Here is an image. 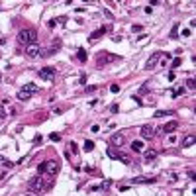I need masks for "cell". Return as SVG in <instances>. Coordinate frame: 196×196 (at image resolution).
<instances>
[{"label": "cell", "mask_w": 196, "mask_h": 196, "mask_svg": "<svg viewBox=\"0 0 196 196\" xmlns=\"http://www.w3.org/2000/svg\"><path fill=\"white\" fill-rule=\"evenodd\" d=\"M18 41L22 45H32V43H35L37 41V32L33 30V28H26V30H20L18 32Z\"/></svg>", "instance_id": "1"}, {"label": "cell", "mask_w": 196, "mask_h": 196, "mask_svg": "<svg viewBox=\"0 0 196 196\" xmlns=\"http://www.w3.org/2000/svg\"><path fill=\"white\" fill-rule=\"evenodd\" d=\"M28 188L32 192H41L45 188V180L41 176H33V178H30V182H28Z\"/></svg>", "instance_id": "2"}, {"label": "cell", "mask_w": 196, "mask_h": 196, "mask_svg": "<svg viewBox=\"0 0 196 196\" xmlns=\"http://www.w3.org/2000/svg\"><path fill=\"white\" fill-rule=\"evenodd\" d=\"M141 137L143 139H153V137H155V126H153V124L141 126Z\"/></svg>", "instance_id": "3"}, {"label": "cell", "mask_w": 196, "mask_h": 196, "mask_svg": "<svg viewBox=\"0 0 196 196\" xmlns=\"http://www.w3.org/2000/svg\"><path fill=\"white\" fill-rule=\"evenodd\" d=\"M26 55H28L30 59H35V57H39V55H41V47H39L37 43L28 45V47H26Z\"/></svg>", "instance_id": "4"}, {"label": "cell", "mask_w": 196, "mask_h": 196, "mask_svg": "<svg viewBox=\"0 0 196 196\" xmlns=\"http://www.w3.org/2000/svg\"><path fill=\"white\" fill-rule=\"evenodd\" d=\"M37 75H39V78H43V80H53L55 78V69L53 67H43Z\"/></svg>", "instance_id": "5"}, {"label": "cell", "mask_w": 196, "mask_h": 196, "mask_svg": "<svg viewBox=\"0 0 196 196\" xmlns=\"http://www.w3.org/2000/svg\"><path fill=\"white\" fill-rule=\"evenodd\" d=\"M114 59H116V57H112V53L102 51V53H98V57H96V65L102 67V65H106V63H110V61H114Z\"/></svg>", "instance_id": "6"}, {"label": "cell", "mask_w": 196, "mask_h": 196, "mask_svg": "<svg viewBox=\"0 0 196 196\" xmlns=\"http://www.w3.org/2000/svg\"><path fill=\"white\" fill-rule=\"evenodd\" d=\"M106 32H110V26H102V28H98L96 32H92L90 35H88V41H96L98 37H102Z\"/></svg>", "instance_id": "7"}, {"label": "cell", "mask_w": 196, "mask_h": 196, "mask_svg": "<svg viewBox=\"0 0 196 196\" xmlns=\"http://www.w3.org/2000/svg\"><path fill=\"white\" fill-rule=\"evenodd\" d=\"M161 55H163V53H153L151 57L147 59V63H145V69H147V71H151L153 67H155L157 63H159V59H161Z\"/></svg>", "instance_id": "8"}, {"label": "cell", "mask_w": 196, "mask_h": 196, "mask_svg": "<svg viewBox=\"0 0 196 196\" xmlns=\"http://www.w3.org/2000/svg\"><path fill=\"white\" fill-rule=\"evenodd\" d=\"M57 171H59L57 161H45V173L47 174H57Z\"/></svg>", "instance_id": "9"}, {"label": "cell", "mask_w": 196, "mask_h": 196, "mask_svg": "<svg viewBox=\"0 0 196 196\" xmlns=\"http://www.w3.org/2000/svg\"><path fill=\"white\" fill-rule=\"evenodd\" d=\"M110 141L114 143V145H118V147H122V145L126 143V135H124V133H112Z\"/></svg>", "instance_id": "10"}, {"label": "cell", "mask_w": 196, "mask_h": 196, "mask_svg": "<svg viewBox=\"0 0 196 196\" xmlns=\"http://www.w3.org/2000/svg\"><path fill=\"white\" fill-rule=\"evenodd\" d=\"M194 143H196V135H194V133L185 135V139H182V147H192Z\"/></svg>", "instance_id": "11"}, {"label": "cell", "mask_w": 196, "mask_h": 196, "mask_svg": "<svg viewBox=\"0 0 196 196\" xmlns=\"http://www.w3.org/2000/svg\"><path fill=\"white\" fill-rule=\"evenodd\" d=\"M176 128H178V122L173 120V122H169V124H165V126H163V131H165V133H173Z\"/></svg>", "instance_id": "12"}, {"label": "cell", "mask_w": 196, "mask_h": 196, "mask_svg": "<svg viewBox=\"0 0 196 196\" xmlns=\"http://www.w3.org/2000/svg\"><path fill=\"white\" fill-rule=\"evenodd\" d=\"M145 147H143V141L141 139H135V141H131V151H135V153H141Z\"/></svg>", "instance_id": "13"}, {"label": "cell", "mask_w": 196, "mask_h": 196, "mask_svg": "<svg viewBox=\"0 0 196 196\" xmlns=\"http://www.w3.org/2000/svg\"><path fill=\"white\" fill-rule=\"evenodd\" d=\"M171 116H174V112H171V110H157L155 112V118H171Z\"/></svg>", "instance_id": "14"}, {"label": "cell", "mask_w": 196, "mask_h": 196, "mask_svg": "<svg viewBox=\"0 0 196 196\" xmlns=\"http://www.w3.org/2000/svg\"><path fill=\"white\" fill-rule=\"evenodd\" d=\"M131 182H155V176H135Z\"/></svg>", "instance_id": "15"}, {"label": "cell", "mask_w": 196, "mask_h": 196, "mask_svg": "<svg viewBox=\"0 0 196 196\" xmlns=\"http://www.w3.org/2000/svg\"><path fill=\"white\" fill-rule=\"evenodd\" d=\"M76 59H78V61H80V63H87V51H84V49H82V47H80V49H78V51H76Z\"/></svg>", "instance_id": "16"}, {"label": "cell", "mask_w": 196, "mask_h": 196, "mask_svg": "<svg viewBox=\"0 0 196 196\" xmlns=\"http://www.w3.org/2000/svg\"><path fill=\"white\" fill-rule=\"evenodd\" d=\"M59 49H61V41H59V39H55L53 43H51V49H49L47 53H49V55H53L55 51H59ZM43 57H45V55H43Z\"/></svg>", "instance_id": "17"}, {"label": "cell", "mask_w": 196, "mask_h": 196, "mask_svg": "<svg viewBox=\"0 0 196 196\" xmlns=\"http://www.w3.org/2000/svg\"><path fill=\"white\" fill-rule=\"evenodd\" d=\"M18 98H20V100H30V98H32V94H30V92L24 88V90H20V92H18Z\"/></svg>", "instance_id": "18"}, {"label": "cell", "mask_w": 196, "mask_h": 196, "mask_svg": "<svg viewBox=\"0 0 196 196\" xmlns=\"http://www.w3.org/2000/svg\"><path fill=\"white\" fill-rule=\"evenodd\" d=\"M118 159H120L122 163H126V165H131V159L126 155V153H120V155H118Z\"/></svg>", "instance_id": "19"}, {"label": "cell", "mask_w": 196, "mask_h": 196, "mask_svg": "<svg viewBox=\"0 0 196 196\" xmlns=\"http://www.w3.org/2000/svg\"><path fill=\"white\" fill-rule=\"evenodd\" d=\"M26 90H28L30 94H33V92H37V87H35L33 82H28V84H26Z\"/></svg>", "instance_id": "20"}, {"label": "cell", "mask_w": 196, "mask_h": 196, "mask_svg": "<svg viewBox=\"0 0 196 196\" xmlns=\"http://www.w3.org/2000/svg\"><path fill=\"white\" fill-rule=\"evenodd\" d=\"M155 157H157V151H155V149L145 153V161H151V159H155Z\"/></svg>", "instance_id": "21"}, {"label": "cell", "mask_w": 196, "mask_h": 196, "mask_svg": "<svg viewBox=\"0 0 196 196\" xmlns=\"http://www.w3.org/2000/svg\"><path fill=\"white\" fill-rule=\"evenodd\" d=\"M106 153H108L110 159H118V155H120V153L116 151V149H106Z\"/></svg>", "instance_id": "22"}, {"label": "cell", "mask_w": 196, "mask_h": 196, "mask_svg": "<svg viewBox=\"0 0 196 196\" xmlns=\"http://www.w3.org/2000/svg\"><path fill=\"white\" fill-rule=\"evenodd\" d=\"M92 149H94V143L90 141V139H87L84 141V151H92Z\"/></svg>", "instance_id": "23"}, {"label": "cell", "mask_w": 196, "mask_h": 196, "mask_svg": "<svg viewBox=\"0 0 196 196\" xmlns=\"http://www.w3.org/2000/svg\"><path fill=\"white\" fill-rule=\"evenodd\" d=\"M186 87L190 88V90H194V88H196V82H194V78H188V80H186Z\"/></svg>", "instance_id": "24"}, {"label": "cell", "mask_w": 196, "mask_h": 196, "mask_svg": "<svg viewBox=\"0 0 196 196\" xmlns=\"http://www.w3.org/2000/svg\"><path fill=\"white\" fill-rule=\"evenodd\" d=\"M176 35H178V24H174L173 30H171V37H176Z\"/></svg>", "instance_id": "25"}, {"label": "cell", "mask_w": 196, "mask_h": 196, "mask_svg": "<svg viewBox=\"0 0 196 196\" xmlns=\"http://www.w3.org/2000/svg\"><path fill=\"white\" fill-rule=\"evenodd\" d=\"M180 63H182V59H180V57H176V59H173V69H176V67H180Z\"/></svg>", "instance_id": "26"}, {"label": "cell", "mask_w": 196, "mask_h": 196, "mask_svg": "<svg viewBox=\"0 0 196 196\" xmlns=\"http://www.w3.org/2000/svg\"><path fill=\"white\" fill-rule=\"evenodd\" d=\"M49 139H51V141H59L61 135H59V133H49Z\"/></svg>", "instance_id": "27"}, {"label": "cell", "mask_w": 196, "mask_h": 196, "mask_svg": "<svg viewBox=\"0 0 196 196\" xmlns=\"http://www.w3.org/2000/svg\"><path fill=\"white\" fill-rule=\"evenodd\" d=\"M141 30H143V28H141V26H139V24H135V26H131V32H133V33L141 32Z\"/></svg>", "instance_id": "28"}, {"label": "cell", "mask_w": 196, "mask_h": 196, "mask_svg": "<svg viewBox=\"0 0 196 196\" xmlns=\"http://www.w3.org/2000/svg\"><path fill=\"white\" fill-rule=\"evenodd\" d=\"M182 92H185V87H180V88H176V90H174L173 94H174V96H180V94H182Z\"/></svg>", "instance_id": "29"}, {"label": "cell", "mask_w": 196, "mask_h": 196, "mask_svg": "<svg viewBox=\"0 0 196 196\" xmlns=\"http://www.w3.org/2000/svg\"><path fill=\"white\" fill-rule=\"evenodd\" d=\"M0 118H6V108H4V104H0Z\"/></svg>", "instance_id": "30"}, {"label": "cell", "mask_w": 196, "mask_h": 196, "mask_svg": "<svg viewBox=\"0 0 196 196\" xmlns=\"http://www.w3.org/2000/svg\"><path fill=\"white\" fill-rule=\"evenodd\" d=\"M118 110H120V106H118V104H112V108H110V112H112V114H118Z\"/></svg>", "instance_id": "31"}, {"label": "cell", "mask_w": 196, "mask_h": 196, "mask_svg": "<svg viewBox=\"0 0 196 196\" xmlns=\"http://www.w3.org/2000/svg\"><path fill=\"white\" fill-rule=\"evenodd\" d=\"M110 90L116 94V92H120V87H118V84H112V87H110Z\"/></svg>", "instance_id": "32"}, {"label": "cell", "mask_w": 196, "mask_h": 196, "mask_svg": "<svg viewBox=\"0 0 196 196\" xmlns=\"http://www.w3.org/2000/svg\"><path fill=\"white\" fill-rule=\"evenodd\" d=\"M2 165H4L6 169H12V167H14V163H12V161H4V163H2Z\"/></svg>", "instance_id": "33"}, {"label": "cell", "mask_w": 196, "mask_h": 196, "mask_svg": "<svg viewBox=\"0 0 196 196\" xmlns=\"http://www.w3.org/2000/svg\"><path fill=\"white\" fill-rule=\"evenodd\" d=\"M147 92H149V87H147V84H145V87H143L141 90H139V94H147Z\"/></svg>", "instance_id": "34"}, {"label": "cell", "mask_w": 196, "mask_h": 196, "mask_svg": "<svg viewBox=\"0 0 196 196\" xmlns=\"http://www.w3.org/2000/svg\"><path fill=\"white\" fill-rule=\"evenodd\" d=\"M37 173H45V163H41L39 167H37Z\"/></svg>", "instance_id": "35"}, {"label": "cell", "mask_w": 196, "mask_h": 196, "mask_svg": "<svg viewBox=\"0 0 196 196\" xmlns=\"http://www.w3.org/2000/svg\"><path fill=\"white\" fill-rule=\"evenodd\" d=\"M188 178H190V180H194V171H192V169L188 171Z\"/></svg>", "instance_id": "36"}, {"label": "cell", "mask_w": 196, "mask_h": 196, "mask_svg": "<svg viewBox=\"0 0 196 196\" xmlns=\"http://www.w3.org/2000/svg\"><path fill=\"white\" fill-rule=\"evenodd\" d=\"M47 26H49V28H55V26H57V20H51V22L47 24Z\"/></svg>", "instance_id": "37"}, {"label": "cell", "mask_w": 196, "mask_h": 196, "mask_svg": "<svg viewBox=\"0 0 196 196\" xmlns=\"http://www.w3.org/2000/svg\"><path fill=\"white\" fill-rule=\"evenodd\" d=\"M190 35V30H182V37H188Z\"/></svg>", "instance_id": "38"}, {"label": "cell", "mask_w": 196, "mask_h": 196, "mask_svg": "<svg viewBox=\"0 0 196 196\" xmlns=\"http://www.w3.org/2000/svg\"><path fill=\"white\" fill-rule=\"evenodd\" d=\"M4 161H6V159H4V157H2V155H0V163H4Z\"/></svg>", "instance_id": "39"}]
</instances>
